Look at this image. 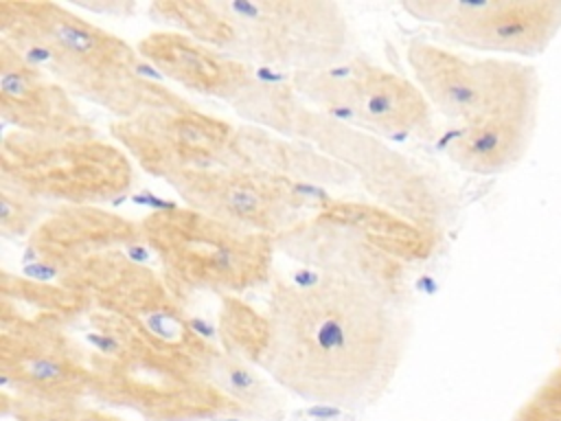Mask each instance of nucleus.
Here are the masks:
<instances>
[{
  "instance_id": "1",
  "label": "nucleus",
  "mask_w": 561,
  "mask_h": 421,
  "mask_svg": "<svg viewBox=\"0 0 561 421\" xmlns=\"http://www.w3.org/2000/svg\"><path fill=\"white\" fill-rule=\"evenodd\" d=\"M270 342L259 366L324 406H366L394 379L412 333L408 307L353 278H274Z\"/></svg>"
},
{
  "instance_id": "2",
  "label": "nucleus",
  "mask_w": 561,
  "mask_h": 421,
  "mask_svg": "<svg viewBox=\"0 0 561 421\" xmlns=\"http://www.w3.org/2000/svg\"><path fill=\"white\" fill-rule=\"evenodd\" d=\"M0 39L46 70L72 96L101 105L116 121L188 103L158 83L160 72L118 35L59 2L2 0Z\"/></svg>"
},
{
  "instance_id": "3",
  "label": "nucleus",
  "mask_w": 561,
  "mask_h": 421,
  "mask_svg": "<svg viewBox=\"0 0 561 421\" xmlns=\"http://www.w3.org/2000/svg\"><path fill=\"white\" fill-rule=\"evenodd\" d=\"M153 20L252 68L324 70L351 59V29L335 2L167 0Z\"/></svg>"
},
{
  "instance_id": "4",
  "label": "nucleus",
  "mask_w": 561,
  "mask_h": 421,
  "mask_svg": "<svg viewBox=\"0 0 561 421\" xmlns=\"http://www.w3.org/2000/svg\"><path fill=\"white\" fill-rule=\"evenodd\" d=\"M443 235L379 204L329 200L276 237V248L320 274L353 278L397 305H410V274L430 261Z\"/></svg>"
},
{
  "instance_id": "5",
  "label": "nucleus",
  "mask_w": 561,
  "mask_h": 421,
  "mask_svg": "<svg viewBox=\"0 0 561 421\" xmlns=\"http://www.w3.org/2000/svg\"><path fill=\"white\" fill-rule=\"evenodd\" d=\"M145 246L160 261V274L184 303L191 294L219 298L272 278L276 239L250 232L188 206L149 213L142 221Z\"/></svg>"
},
{
  "instance_id": "6",
  "label": "nucleus",
  "mask_w": 561,
  "mask_h": 421,
  "mask_svg": "<svg viewBox=\"0 0 561 421\" xmlns=\"http://www.w3.org/2000/svg\"><path fill=\"white\" fill-rule=\"evenodd\" d=\"M405 59L430 105L456 129L537 127L539 77L533 66L425 39H412Z\"/></svg>"
},
{
  "instance_id": "7",
  "label": "nucleus",
  "mask_w": 561,
  "mask_h": 421,
  "mask_svg": "<svg viewBox=\"0 0 561 421\" xmlns=\"http://www.w3.org/2000/svg\"><path fill=\"white\" fill-rule=\"evenodd\" d=\"M134 182L131 158L118 143L94 136H37L13 129L0 149V189L37 202L99 206Z\"/></svg>"
},
{
  "instance_id": "8",
  "label": "nucleus",
  "mask_w": 561,
  "mask_h": 421,
  "mask_svg": "<svg viewBox=\"0 0 561 421\" xmlns=\"http://www.w3.org/2000/svg\"><path fill=\"white\" fill-rule=\"evenodd\" d=\"M298 138L313 143L316 149L342 162L379 200V206L423 228L445 232L451 215L449 191L434 173L381 145L368 132L335 121L324 112L305 107L296 127Z\"/></svg>"
},
{
  "instance_id": "9",
  "label": "nucleus",
  "mask_w": 561,
  "mask_h": 421,
  "mask_svg": "<svg viewBox=\"0 0 561 421\" xmlns=\"http://www.w3.org/2000/svg\"><path fill=\"white\" fill-rule=\"evenodd\" d=\"M110 134L145 173L167 182L191 171L250 164L239 147V127L191 101L114 121Z\"/></svg>"
},
{
  "instance_id": "10",
  "label": "nucleus",
  "mask_w": 561,
  "mask_h": 421,
  "mask_svg": "<svg viewBox=\"0 0 561 421\" xmlns=\"http://www.w3.org/2000/svg\"><path fill=\"white\" fill-rule=\"evenodd\" d=\"M169 184L188 208L274 239L324 204L305 182L252 164L191 171Z\"/></svg>"
},
{
  "instance_id": "11",
  "label": "nucleus",
  "mask_w": 561,
  "mask_h": 421,
  "mask_svg": "<svg viewBox=\"0 0 561 421\" xmlns=\"http://www.w3.org/2000/svg\"><path fill=\"white\" fill-rule=\"evenodd\" d=\"M55 316H28L2 307L0 371L4 388H20L35 403H72L92 390L90 357Z\"/></svg>"
},
{
  "instance_id": "12",
  "label": "nucleus",
  "mask_w": 561,
  "mask_h": 421,
  "mask_svg": "<svg viewBox=\"0 0 561 421\" xmlns=\"http://www.w3.org/2000/svg\"><path fill=\"white\" fill-rule=\"evenodd\" d=\"M401 7L419 20L438 22L449 42L491 53V57H537L561 31V2L557 0H416Z\"/></svg>"
},
{
  "instance_id": "13",
  "label": "nucleus",
  "mask_w": 561,
  "mask_h": 421,
  "mask_svg": "<svg viewBox=\"0 0 561 421\" xmlns=\"http://www.w3.org/2000/svg\"><path fill=\"white\" fill-rule=\"evenodd\" d=\"M145 246L140 221L101 206H57L31 232L22 276L57 285L88 261Z\"/></svg>"
},
{
  "instance_id": "14",
  "label": "nucleus",
  "mask_w": 561,
  "mask_h": 421,
  "mask_svg": "<svg viewBox=\"0 0 561 421\" xmlns=\"http://www.w3.org/2000/svg\"><path fill=\"white\" fill-rule=\"evenodd\" d=\"M0 116L18 132L37 136H94L72 94L46 70L28 64L0 39Z\"/></svg>"
},
{
  "instance_id": "15",
  "label": "nucleus",
  "mask_w": 561,
  "mask_h": 421,
  "mask_svg": "<svg viewBox=\"0 0 561 421\" xmlns=\"http://www.w3.org/2000/svg\"><path fill=\"white\" fill-rule=\"evenodd\" d=\"M136 48L145 61L173 83L228 103L256 79V68L230 59L180 31L149 33Z\"/></svg>"
},
{
  "instance_id": "16",
  "label": "nucleus",
  "mask_w": 561,
  "mask_h": 421,
  "mask_svg": "<svg viewBox=\"0 0 561 421\" xmlns=\"http://www.w3.org/2000/svg\"><path fill=\"white\" fill-rule=\"evenodd\" d=\"M355 68L359 88L355 110L357 125L383 136H436L434 107L416 81L383 70L364 57H355Z\"/></svg>"
},
{
  "instance_id": "17",
  "label": "nucleus",
  "mask_w": 561,
  "mask_h": 421,
  "mask_svg": "<svg viewBox=\"0 0 561 421\" xmlns=\"http://www.w3.org/2000/svg\"><path fill=\"white\" fill-rule=\"evenodd\" d=\"M217 340L226 355L259 366L270 342L267 314L256 311L241 296H224Z\"/></svg>"
},
{
  "instance_id": "18",
  "label": "nucleus",
  "mask_w": 561,
  "mask_h": 421,
  "mask_svg": "<svg viewBox=\"0 0 561 421\" xmlns=\"http://www.w3.org/2000/svg\"><path fill=\"white\" fill-rule=\"evenodd\" d=\"M213 377L221 392L232 399L241 412L267 414L276 406L267 384L259 377L252 364L243 360L230 357L221 351L213 362Z\"/></svg>"
},
{
  "instance_id": "19",
  "label": "nucleus",
  "mask_w": 561,
  "mask_h": 421,
  "mask_svg": "<svg viewBox=\"0 0 561 421\" xmlns=\"http://www.w3.org/2000/svg\"><path fill=\"white\" fill-rule=\"evenodd\" d=\"M0 232L7 239L31 237L37 224L46 217L44 202H37L20 191L0 189Z\"/></svg>"
},
{
  "instance_id": "20",
  "label": "nucleus",
  "mask_w": 561,
  "mask_h": 421,
  "mask_svg": "<svg viewBox=\"0 0 561 421\" xmlns=\"http://www.w3.org/2000/svg\"><path fill=\"white\" fill-rule=\"evenodd\" d=\"M526 421H561V364L528 403Z\"/></svg>"
}]
</instances>
